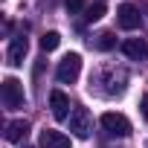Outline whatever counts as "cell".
<instances>
[{
  "mask_svg": "<svg viewBox=\"0 0 148 148\" xmlns=\"http://www.w3.org/2000/svg\"><path fill=\"white\" fill-rule=\"evenodd\" d=\"M79 73H82V55H79V52H67V55L61 58L58 70H55V79H58L61 84H76Z\"/></svg>",
  "mask_w": 148,
  "mask_h": 148,
  "instance_id": "6da1fadb",
  "label": "cell"
},
{
  "mask_svg": "<svg viewBox=\"0 0 148 148\" xmlns=\"http://www.w3.org/2000/svg\"><path fill=\"white\" fill-rule=\"evenodd\" d=\"M0 96H3V105H6V110H18V108H23V84L18 82V79H6L3 84H0Z\"/></svg>",
  "mask_w": 148,
  "mask_h": 148,
  "instance_id": "7a4b0ae2",
  "label": "cell"
},
{
  "mask_svg": "<svg viewBox=\"0 0 148 148\" xmlns=\"http://www.w3.org/2000/svg\"><path fill=\"white\" fill-rule=\"evenodd\" d=\"M70 131H73V136H79V139H87L93 134V116H90L87 108H73V113H70Z\"/></svg>",
  "mask_w": 148,
  "mask_h": 148,
  "instance_id": "3957f363",
  "label": "cell"
},
{
  "mask_svg": "<svg viewBox=\"0 0 148 148\" xmlns=\"http://www.w3.org/2000/svg\"><path fill=\"white\" fill-rule=\"evenodd\" d=\"M102 128L110 134V136H131V122H128V116H122V113H113V110H108V113H102Z\"/></svg>",
  "mask_w": 148,
  "mask_h": 148,
  "instance_id": "277c9868",
  "label": "cell"
},
{
  "mask_svg": "<svg viewBox=\"0 0 148 148\" xmlns=\"http://www.w3.org/2000/svg\"><path fill=\"white\" fill-rule=\"evenodd\" d=\"M116 23H119L122 29L134 32V29H139V23H142V15H139V9H136L134 3H122V6L116 9Z\"/></svg>",
  "mask_w": 148,
  "mask_h": 148,
  "instance_id": "5b68a950",
  "label": "cell"
},
{
  "mask_svg": "<svg viewBox=\"0 0 148 148\" xmlns=\"http://www.w3.org/2000/svg\"><path fill=\"white\" fill-rule=\"evenodd\" d=\"M26 49H29V41H26L23 35L12 38V44H9V52H6L9 64H12V67H21V64H23V58H26Z\"/></svg>",
  "mask_w": 148,
  "mask_h": 148,
  "instance_id": "8992f818",
  "label": "cell"
},
{
  "mask_svg": "<svg viewBox=\"0 0 148 148\" xmlns=\"http://www.w3.org/2000/svg\"><path fill=\"white\" fill-rule=\"evenodd\" d=\"M38 142H41V148H70V136L61 131H52V128H44Z\"/></svg>",
  "mask_w": 148,
  "mask_h": 148,
  "instance_id": "52a82bcc",
  "label": "cell"
},
{
  "mask_svg": "<svg viewBox=\"0 0 148 148\" xmlns=\"http://www.w3.org/2000/svg\"><path fill=\"white\" fill-rule=\"evenodd\" d=\"M49 108H52V116L55 119H67L70 116V99H67V93L52 90L49 93Z\"/></svg>",
  "mask_w": 148,
  "mask_h": 148,
  "instance_id": "ba28073f",
  "label": "cell"
},
{
  "mask_svg": "<svg viewBox=\"0 0 148 148\" xmlns=\"http://www.w3.org/2000/svg\"><path fill=\"white\" fill-rule=\"evenodd\" d=\"M122 52H125L131 61H139V58L148 55V44H145L142 38H128V41L122 44Z\"/></svg>",
  "mask_w": 148,
  "mask_h": 148,
  "instance_id": "9c48e42d",
  "label": "cell"
},
{
  "mask_svg": "<svg viewBox=\"0 0 148 148\" xmlns=\"http://www.w3.org/2000/svg\"><path fill=\"white\" fill-rule=\"evenodd\" d=\"M26 134H29V122L26 119H12L6 125V139L9 142H21V139H26Z\"/></svg>",
  "mask_w": 148,
  "mask_h": 148,
  "instance_id": "30bf717a",
  "label": "cell"
},
{
  "mask_svg": "<svg viewBox=\"0 0 148 148\" xmlns=\"http://www.w3.org/2000/svg\"><path fill=\"white\" fill-rule=\"evenodd\" d=\"M90 47L99 49V52H108V49L116 47V38H113V32H99V35L90 38Z\"/></svg>",
  "mask_w": 148,
  "mask_h": 148,
  "instance_id": "8fae6325",
  "label": "cell"
},
{
  "mask_svg": "<svg viewBox=\"0 0 148 148\" xmlns=\"http://www.w3.org/2000/svg\"><path fill=\"white\" fill-rule=\"evenodd\" d=\"M105 3H102V0H99V3H90L87 9H84V21L87 23H93V21H99V18H105Z\"/></svg>",
  "mask_w": 148,
  "mask_h": 148,
  "instance_id": "7c38bea8",
  "label": "cell"
},
{
  "mask_svg": "<svg viewBox=\"0 0 148 148\" xmlns=\"http://www.w3.org/2000/svg\"><path fill=\"white\" fill-rule=\"evenodd\" d=\"M58 44H61V35H58V32H44V35H41V49H44V52H52Z\"/></svg>",
  "mask_w": 148,
  "mask_h": 148,
  "instance_id": "4fadbf2b",
  "label": "cell"
},
{
  "mask_svg": "<svg viewBox=\"0 0 148 148\" xmlns=\"http://www.w3.org/2000/svg\"><path fill=\"white\" fill-rule=\"evenodd\" d=\"M64 3H67V12H70V15H76V12L84 9V0H64Z\"/></svg>",
  "mask_w": 148,
  "mask_h": 148,
  "instance_id": "5bb4252c",
  "label": "cell"
},
{
  "mask_svg": "<svg viewBox=\"0 0 148 148\" xmlns=\"http://www.w3.org/2000/svg\"><path fill=\"white\" fill-rule=\"evenodd\" d=\"M142 116H148V96L142 99Z\"/></svg>",
  "mask_w": 148,
  "mask_h": 148,
  "instance_id": "9a60e30c",
  "label": "cell"
}]
</instances>
